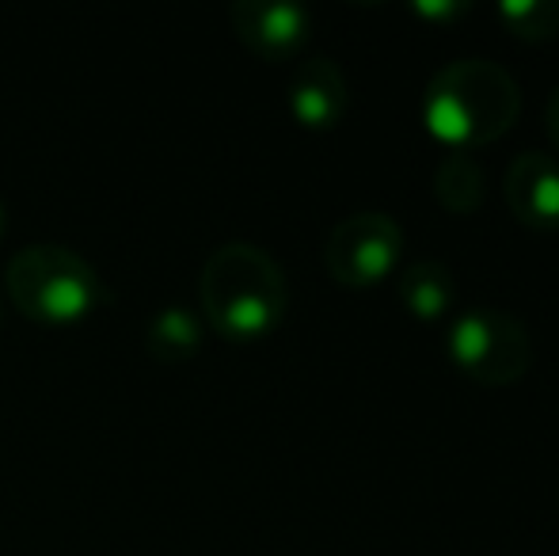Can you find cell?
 I'll list each match as a JSON object with an SVG mask.
<instances>
[{
	"label": "cell",
	"mask_w": 559,
	"mask_h": 556,
	"mask_svg": "<svg viewBox=\"0 0 559 556\" xmlns=\"http://www.w3.org/2000/svg\"><path fill=\"white\" fill-rule=\"evenodd\" d=\"M518 115H522V84L491 58L449 61L423 92V122L456 153H472L510 134Z\"/></svg>",
	"instance_id": "cell-1"
},
{
	"label": "cell",
	"mask_w": 559,
	"mask_h": 556,
	"mask_svg": "<svg viewBox=\"0 0 559 556\" xmlns=\"http://www.w3.org/2000/svg\"><path fill=\"white\" fill-rule=\"evenodd\" d=\"M199 305L206 324L222 340L255 343L286 320L289 282L266 248L251 240H228L202 263Z\"/></svg>",
	"instance_id": "cell-2"
},
{
	"label": "cell",
	"mask_w": 559,
	"mask_h": 556,
	"mask_svg": "<svg viewBox=\"0 0 559 556\" xmlns=\"http://www.w3.org/2000/svg\"><path fill=\"white\" fill-rule=\"evenodd\" d=\"M0 289L20 317L46 328L76 324L104 301V282L96 268L66 245L20 248L8 260Z\"/></svg>",
	"instance_id": "cell-3"
},
{
	"label": "cell",
	"mask_w": 559,
	"mask_h": 556,
	"mask_svg": "<svg viewBox=\"0 0 559 556\" xmlns=\"http://www.w3.org/2000/svg\"><path fill=\"white\" fill-rule=\"evenodd\" d=\"M445 355L476 386H514L533 366V335L514 312L495 309V305H472L449 320Z\"/></svg>",
	"instance_id": "cell-4"
},
{
	"label": "cell",
	"mask_w": 559,
	"mask_h": 556,
	"mask_svg": "<svg viewBox=\"0 0 559 556\" xmlns=\"http://www.w3.org/2000/svg\"><path fill=\"white\" fill-rule=\"evenodd\" d=\"M404 256V229L384 210H358L328 233L324 268L338 286L366 289L377 286L396 271Z\"/></svg>",
	"instance_id": "cell-5"
},
{
	"label": "cell",
	"mask_w": 559,
	"mask_h": 556,
	"mask_svg": "<svg viewBox=\"0 0 559 556\" xmlns=\"http://www.w3.org/2000/svg\"><path fill=\"white\" fill-rule=\"evenodd\" d=\"M233 31L255 58L289 61L305 50L312 35V15L294 0H236L228 8Z\"/></svg>",
	"instance_id": "cell-6"
},
{
	"label": "cell",
	"mask_w": 559,
	"mask_h": 556,
	"mask_svg": "<svg viewBox=\"0 0 559 556\" xmlns=\"http://www.w3.org/2000/svg\"><path fill=\"white\" fill-rule=\"evenodd\" d=\"M502 199L530 229H559V161L537 149L518 153L502 176Z\"/></svg>",
	"instance_id": "cell-7"
},
{
	"label": "cell",
	"mask_w": 559,
	"mask_h": 556,
	"mask_svg": "<svg viewBox=\"0 0 559 556\" xmlns=\"http://www.w3.org/2000/svg\"><path fill=\"white\" fill-rule=\"evenodd\" d=\"M289 115L301 122L305 130H335L350 104V88H346L343 69L332 58H305L294 69L286 88Z\"/></svg>",
	"instance_id": "cell-8"
},
{
	"label": "cell",
	"mask_w": 559,
	"mask_h": 556,
	"mask_svg": "<svg viewBox=\"0 0 559 556\" xmlns=\"http://www.w3.org/2000/svg\"><path fill=\"white\" fill-rule=\"evenodd\" d=\"M400 301L412 312L415 320H445L453 312L456 289H453V275H449L445 263L438 260H415L400 271Z\"/></svg>",
	"instance_id": "cell-9"
},
{
	"label": "cell",
	"mask_w": 559,
	"mask_h": 556,
	"mask_svg": "<svg viewBox=\"0 0 559 556\" xmlns=\"http://www.w3.org/2000/svg\"><path fill=\"white\" fill-rule=\"evenodd\" d=\"M202 335H206V324L199 320V312L183 309V305H164L160 312L148 317L145 347H148V355L160 358V363L179 366L199 355Z\"/></svg>",
	"instance_id": "cell-10"
},
{
	"label": "cell",
	"mask_w": 559,
	"mask_h": 556,
	"mask_svg": "<svg viewBox=\"0 0 559 556\" xmlns=\"http://www.w3.org/2000/svg\"><path fill=\"white\" fill-rule=\"evenodd\" d=\"M484 191H487V179H484V164L476 161L472 153H449L438 161L435 168V199L438 206H445L449 214L456 217H468L484 206Z\"/></svg>",
	"instance_id": "cell-11"
},
{
	"label": "cell",
	"mask_w": 559,
	"mask_h": 556,
	"mask_svg": "<svg viewBox=\"0 0 559 556\" xmlns=\"http://www.w3.org/2000/svg\"><path fill=\"white\" fill-rule=\"evenodd\" d=\"M495 15L522 43H548L559 35V0H499Z\"/></svg>",
	"instance_id": "cell-12"
},
{
	"label": "cell",
	"mask_w": 559,
	"mask_h": 556,
	"mask_svg": "<svg viewBox=\"0 0 559 556\" xmlns=\"http://www.w3.org/2000/svg\"><path fill=\"white\" fill-rule=\"evenodd\" d=\"M464 12L461 0H415L412 4V15H419V20H456V15Z\"/></svg>",
	"instance_id": "cell-13"
},
{
	"label": "cell",
	"mask_w": 559,
	"mask_h": 556,
	"mask_svg": "<svg viewBox=\"0 0 559 556\" xmlns=\"http://www.w3.org/2000/svg\"><path fill=\"white\" fill-rule=\"evenodd\" d=\"M545 127H548V138H552L556 153H559V84L552 88V96H548V107H545Z\"/></svg>",
	"instance_id": "cell-14"
},
{
	"label": "cell",
	"mask_w": 559,
	"mask_h": 556,
	"mask_svg": "<svg viewBox=\"0 0 559 556\" xmlns=\"http://www.w3.org/2000/svg\"><path fill=\"white\" fill-rule=\"evenodd\" d=\"M4 229H8V210H4V202H0V237H4Z\"/></svg>",
	"instance_id": "cell-15"
},
{
	"label": "cell",
	"mask_w": 559,
	"mask_h": 556,
	"mask_svg": "<svg viewBox=\"0 0 559 556\" xmlns=\"http://www.w3.org/2000/svg\"><path fill=\"white\" fill-rule=\"evenodd\" d=\"M0 320H4V289H0Z\"/></svg>",
	"instance_id": "cell-16"
}]
</instances>
